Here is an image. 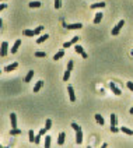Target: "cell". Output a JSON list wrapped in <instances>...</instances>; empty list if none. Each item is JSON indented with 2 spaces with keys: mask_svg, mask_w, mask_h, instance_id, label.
Here are the masks:
<instances>
[{
  "mask_svg": "<svg viewBox=\"0 0 133 148\" xmlns=\"http://www.w3.org/2000/svg\"><path fill=\"white\" fill-rule=\"evenodd\" d=\"M123 25H125V21H123V20H121V21H119V23L116 24V27H115V28H114V29L111 31V34L114 35V36L119 35V32H121V29H122Z\"/></svg>",
  "mask_w": 133,
  "mask_h": 148,
  "instance_id": "obj_1",
  "label": "cell"
},
{
  "mask_svg": "<svg viewBox=\"0 0 133 148\" xmlns=\"http://www.w3.org/2000/svg\"><path fill=\"white\" fill-rule=\"evenodd\" d=\"M7 52H9V43L7 42H1V45H0V56L4 57L7 55Z\"/></svg>",
  "mask_w": 133,
  "mask_h": 148,
  "instance_id": "obj_2",
  "label": "cell"
},
{
  "mask_svg": "<svg viewBox=\"0 0 133 148\" xmlns=\"http://www.w3.org/2000/svg\"><path fill=\"white\" fill-rule=\"evenodd\" d=\"M63 27H66L67 29H80V28H83V24H66V23H63Z\"/></svg>",
  "mask_w": 133,
  "mask_h": 148,
  "instance_id": "obj_3",
  "label": "cell"
},
{
  "mask_svg": "<svg viewBox=\"0 0 133 148\" xmlns=\"http://www.w3.org/2000/svg\"><path fill=\"white\" fill-rule=\"evenodd\" d=\"M67 92H69L70 101H72V102H76V94H74V90H73V87H72V85L67 87Z\"/></svg>",
  "mask_w": 133,
  "mask_h": 148,
  "instance_id": "obj_4",
  "label": "cell"
},
{
  "mask_svg": "<svg viewBox=\"0 0 133 148\" xmlns=\"http://www.w3.org/2000/svg\"><path fill=\"white\" fill-rule=\"evenodd\" d=\"M109 88H111V91L114 92L115 95H121V94H122V91H121V90H119V88L114 84V82H109Z\"/></svg>",
  "mask_w": 133,
  "mask_h": 148,
  "instance_id": "obj_5",
  "label": "cell"
},
{
  "mask_svg": "<svg viewBox=\"0 0 133 148\" xmlns=\"http://www.w3.org/2000/svg\"><path fill=\"white\" fill-rule=\"evenodd\" d=\"M10 122H11V129L17 127V115L16 113H10Z\"/></svg>",
  "mask_w": 133,
  "mask_h": 148,
  "instance_id": "obj_6",
  "label": "cell"
},
{
  "mask_svg": "<svg viewBox=\"0 0 133 148\" xmlns=\"http://www.w3.org/2000/svg\"><path fill=\"white\" fill-rule=\"evenodd\" d=\"M17 67H18V63H11V64H9V66L4 68V71L10 73V71H13V70H16Z\"/></svg>",
  "mask_w": 133,
  "mask_h": 148,
  "instance_id": "obj_7",
  "label": "cell"
},
{
  "mask_svg": "<svg viewBox=\"0 0 133 148\" xmlns=\"http://www.w3.org/2000/svg\"><path fill=\"white\" fill-rule=\"evenodd\" d=\"M81 141H83V131L78 130V131H76V142L81 144Z\"/></svg>",
  "mask_w": 133,
  "mask_h": 148,
  "instance_id": "obj_8",
  "label": "cell"
},
{
  "mask_svg": "<svg viewBox=\"0 0 133 148\" xmlns=\"http://www.w3.org/2000/svg\"><path fill=\"white\" fill-rule=\"evenodd\" d=\"M65 138H66V134L62 131L60 134H59V137H57V144H59V145H63V144H65Z\"/></svg>",
  "mask_w": 133,
  "mask_h": 148,
  "instance_id": "obj_9",
  "label": "cell"
},
{
  "mask_svg": "<svg viewBox=\"0 0 133 148\" xmlns=\"http://www.w3.org/2000/svg\"><path fill=\"white\" fill-rule=\"evenodd\" d=\"M20 45H21V39L16 41V43H14V45H13V48H11V53H17L18 48H20Z\"/></svg>",
  "mask_w": 133,
  "mask_h": 148,
  "instance_id": "obj_10",
  "label": "cell"
},
{
  "mask_svg": "<svg viewBox=\"0 0 133 148\" xmlns=\"http://www.w3.org/2000/svg\"><path fill=\"white\" fill-rule=\"evenodd\" d=\"M42 85H44V81H38L37 84H35V87H34V92L37 94V92L41 91V88H42Z\"/></svg>",
  "mask_w": 133,
  "mask_h": 148,
  "instance_id": "obj_11",
  "label": "cell"
},
{
  "mask_svg": "<svg viewBox=\"0 0 133 148\" xmlns=\"http://www.w3.org/2000/svg\"><path fill=\"white\" fill-rule=\"evenodd\" d=\"M102 13H97L95 14V17H94V24H100L101 23V20H102Z\"/></svg>",
  "mask_w": 133,
  "mask_h": 148,
  "instance_id": "obj_12",
  "label": "cell"
},
{
  "mask_svg": "<svg viewBox=\"0 0 133 148\" xmlns=\"http://www.w3.org/2000/svg\"><path fill=\"white\" fill-rule=\"evenodd\" d=\"M106 4L104 1H101V3H94V4H91V8H104Z\"/></svg>",
  "mask_w": 133,
  "mask_h": 148,
  "instance_id": "obj_13",
  "label": "cell"
},
{
  "mask_svg": "<svg viewBox=\"0 0 133 148\" xmlns=\"http://www.w3.org/2000/svg\"><path fill=\"white\" fill-rule=\"evenodd\" d=\"M32 77H34V71L31 70V71H28V74L25 75V78H24V82H29V81L32 80Z\"/></svg>",
  "mask_w": 133,
  "mask_h": 148,
  "instance_id": "obj_14",
  "label": "cell"
},
{
  "mask_svg": "<svg viewBox=\"0 0 133 148\" xmlns=\"http://www.w3.org/2000/svg\"><path fill=\"white\" fill-rule=\"evenodd\" d=\"M121 131H123L125 134H128V136H133V130H130L129 127H121Z\"/></svg>",
  "mask_w": 133,
  "mask_h": 148,
  "instance_id": "obj_15",
  "label": "cell"
},
{
  "mask_svg": "<svg viewBox=\"0 0 133 148\" xmlns=\"http://www.w3.org/2000/svg\"><path fill=\"white\" fill-rule=\"evenodd\" d=\"M95 120H97V123H100L101 126L104 124V123H105V122H104V117H102V116H101L100 113H97V115H95Z\"/></svg>",
  "mask_w": 133,
  "mask_h": 148,
  "instance_id": "obj_16",
  "label": "cell"
},
{
  "mask_svg": "<svg viewBox=\"0 0 133 148\" xmlns=\"http://www.w3.org/2000/svg\"><path fill=\"white\" fill-rule=\"evenodd\" d=\"M65 56V50H60V52H57L55 56H53V60H59V59H62V57Z\"/></svg>",
  "mask_w": 133,
  "mask_h": 148,
  "instance_id": "obj_17",
  "label": "cell"
},
{
  "mask_svg": "<svg viewBox=\"0 0 133 148\" xmlns=\"http://www.w3.org/2000/svg\"><path fill=\"white\" fill-rule=\"evenodd\" d=\"M48 38H49V35H42V36H39L38 39H37V43H42V42H45V41L48 39Z\"/></svg>",
  "mask_w": 133,
  "mask_h": 148,
  "instance_id": "obj_18",
  "label": "cell"
},
{
  "mask_svg": "<svg viewBox=\"0 0 133 148\" xmlns=\"http://www.w3.org/2000/svg\"><path fill=\"white\" fill-rule=\"evenodd\" d=\"M111 127H116V115H111Z\"/></svg>",
  "mask_w": 133,
  "mask_h": 148,
  "instance_id": "obj_19",
  "label": "cell"
},
{
  "mask_svg": "<svg viewBox=\"0 0 133 148\" xmlns=\"http://www.w3.org/2000/svg\"><path fill=\"white\" fill-rule=\"evenodd\" d=\"M28 6L31 7V8H38V7H41V3L39 1H31Z\"/></svg>",
  "mask_w": 133,
  "mask_h": 148,
  "instance_id": "obj_20",
  "label": "cell"
},
{
  "mask_svg": "<svg viewBox=\"0 0 133 148\" xmlns=\"http://www.w3.org/2000/svg\"><path fill=\"white\" fill-rule=\"evenodd\" d=\"M10 134L11 136H18V134H21V130H20V129H11L10 130Z\"/></svg>",
  "mask_w": 133,
  "mask_h": 148,
  "instance_id": "obj_21",
  "label": "cell"
},
{
  "mask_svg": "<svg viewBox=\"0 0 133 148\" xmlns=\"http://www.w3.org/2000/svg\"><path fill=\"white\" fill-rule=\"evenodd\" d=\"M22 35H25V36H34V31H31V29H24L22 31Z\"/></svg>",
  "mask_w": 133,
  "mask_h": 148,
  "instance_id": "obj_22",
  "label": "cell"
},
{
  "mask_svg": "<svg viewBox=\"0 0 133 148\" xmlns=\"http://www.w3.org/2000/svg\"><path fill=\"white\" fill-rule=\"evenodd\" d=\"M44 147H45V148H49V147H50V137H49V136H46V137H45Z\"/></svg>",
  "mask_w": 133,
  "mask_h": 148,
  "instance_id": "obj_23",
  "label": "cell"
},
{
  "mask_svg": "<svg viewBox=\"0 0 133 148\" xmlns=\"http://www.w3.org/2000/svg\"><path fill=\"white\" fill-rule=\"evenodd\" d=\"M45 129H46V130H50V129H52V120L50 119H46V122H45Z\"/></svg>",
  "mask_w": 133,
  "mask_h": 148,
  "instance_id": "obj_24",
  "label": "cell"
},
{
  "mask_svg": "<svg viewBox=\"0 0 133 148\" xmlns=\"http://www.w3.org/2000/svg\"><path fill=\"white\" fill-rule=\"evenodd\" d=\"M41 134H39L38 133V136H35V140H34V144H35V145H39V144H41Z\"/></svg>",
  "mask_w": 133,
  "mask_h": 148,
  "instance_id": "obj_25",
  "label": "cell"
},
{
  "mask_svg": "<svg viewBox=\"0 0 133 148\" xmlns=\"http://www.w3.org/2000/svg\"><path fill=\"white\" fill-rule=\"evenodd\" d=\"M28 136H29V142H34V140H35V134H34L32 130L28 131Z\"/></svg>",
  "mask_w": 133,
  "mask_h": 148,
  "instance_id": "obj_26",
  "label": "cell"
},
{
  "mask_svg": "<svg viewBox=\"0 0 133 148\" xmlns=\"http://www.w3.org/2000/svg\"><path fill=\"white\" fill-rule=\"evenodd\" d=\"M74 50H76V53H80V55H81V53H83V48H81V46H80V45H76V46H74Z\"/></svg>",
  "mask_w": 133,
  "mask_h": 148,
  "instance_id": "obj_27",
  "label": "cell"
},
{
  "mask_svg": "<svg viewBox=\"0 0 133 148\" xmlns=\"http://www.w3.org/2000/svg\"><path fill=\"white\" fill-rule=\"evenodd\" d=\"M42 29H44V27H42V25H41V27H37V28L34 29V34H35V35L41 34V32H42Z\"/></svg>",
  "mask_w": 133,
  "mask_h": 148,
  "instance_id": "obj_28",
  "label": "cell"
},
{
  "mask_svg": "<svg viewBox=\"0 0 133 148\" xmlns=\"http://www.w3.org/2000/svg\"><path fill=\"white\" fill-rule=\"evenodd\" d=\"M35 57H46L45 52H35Z\"/></svg>",
  "mask_w": 133,
  "mask_h": 148,
  "instance_id": "obj_29",
  "label": "cell"
},
{
  "mask_svg": "<svg viewBox=\"0 0 133 148\" xmlns=\"http://www.w3.org/2000/svg\"><path fill=\"white\" fill-rule=\"evenodd\" d=\"M72 129L74 131H78V130H81V127H80V126L77 124V123H72Z\"/></svg>",
  "mask_w": 133,
  "mask_h": 148,
  "instance_id": "obj_30",
  "label": "cell"
},
{
  "mask_svg": "<svg viewBox=\"0 0 133 148\" xmlns=\"http://www.w3.org/2000/svg\"><path fill=\"white\" fill-rule=\"evenodd\" d=\"M60 6H62L60 0H55V8H60Z\"/></svg>",
  "mask_w": 133,
  "mask_h": 148,
  "instance_id": "obj_31",
  "label": "cell"
},
{
  "mask_svg": "<svg viewBox=\"0 0 133 148\" xmlns=\"http://www.w3.org/2000/svg\"><path fill=\"white\" fill-rule=\"evenodd\" d=\"M72 45H73L72 42H65V43H63V48H65V49H67V48H70Z\"/></svg>",
  "mask_w": 133,
  "mask_h": 148,
  "instance_id": "obj_32",
  "label": "cell"
},
{
  "mask_svg": "<svg viewBox=\"0 0 133 148\" xmlns=\"http://www.w3.org/2000/svg\"><path fill=\"white\" fill-rule=\"evenodd\" d=\"M80 39V38H78V36H74V38H72V41H70V42H72L73 45H74V43H77V41Z\"/></svg>",
  "mask_w": 133,
  "mask_h": 148,
  "instance_id": "obj_33",
  "label": "cell"
},
{
  "mask_svg": "<svg viewBox=\"0 0 133 148\" xmlns=\"http://www.w3.org/2000/svg\"><path fill=\"white\" fill-rule=\"evenodd\" d=\"M46 131H48V130L44 127V129H41V130H39V134H41V136H45V134H46Z\"/></svg>",
  "mask_w": 133,
  "mask_h": 148,
  "instance_id": "obj_34",
  "label": "cell"
},
{
  "mask_svg": "<svg viewBox=\"0 0 133 148\" xmlns=\"http://www.w3.org/2000/svg\"><path fill=\"white\" fill-rule=\"evenodd\" d=\"M126 85H128V88L130 90V91H133V82H130V81H129V82H126Z\"/></svg>",
  "mask_w": 133,
  "mask_h": 148,
  "instance_id": "obj_35",
  "label": "cell"
},
{
  "mask_svg": "<svg viewBox=\"0 0 133 148\" xmlns=\"http://www.w3.org/2000/svg\"><path fill=\"white\" fill-rule=\"evenodd\" d=\"M111 131H112V133H118L119 129H118V127H111Z\"/></svg>",
  "mask_w": 133,
  "mask_h": 148,
  "instance_id": "obj_36",
  "label": "cell"
},
{
  "mask_svg": "<svg viewBox=\"0 0 133 148\" xmlns=\"http://www.w3.org/2000/svg\"><path fill=\"white\" fill-rule=\"evenodd\" d=\"M6 7H7V4H0V11H3Z\"/></svg>",
  "mask_w": 133,
  "mask_h": 148,
  "instance_id": "obj_37",
  "label": "cell"
},
{
  "mask_svg": "<svg viewBox=\"0 0 133 148\" xmlns=\"http://www.w3.org/2000/svg\"><path fill=\"white\" fill-rule=\"evenodd\" d=\"M81 56H83V59H87V57H88V55H87L86 52H83V53H81Z\"/></svg>",
  "mask_w": 133,
  "mask_h": 148,
  "instance_id": "obj_38",
  "label": "cell"
},
{
  "mask_svg": "<svg viewBox=\"0 0 133 148\" xmlns=\"http://www.w3.org/2000/svg\"><path fill=\"white\" fill-rule=\"evenodd\" d=\"M129 112H130V115H133V108H130V110H129Z\"/></svg>",
  "mask_w": 133,
  "mask_h": 148,
  "instance_id": "obj_39",
  "label": "cell"
},
{
  "mask_svg": "<svg viewBox=\"0 0 133 148\" xmlns=\"http://www.w3.org/2000/svg\"><path fill=\"white\" fill-rule=\"evenodd\" d=\"M1 24H3V23H1V20H0V27H1Z\"/></svg>",
  "mask_w": 133,
  "mask_h": 148,
  "instance_id": "obj_40",
  "label": "cell"
},
{
  "mask_svg": "<svg viewBox=\"0 0 133 148\" xmlns=\"http://www.w3.org/2000/svg\"><path fill=\"white\" fill-rule=\"evenodd\" d=\"M0 1H6V0H0Z\"/></svg>",
  "mask_w": 133,
  "mask_h": 148,
  "instance_id": "obj_41",
  "label": "cell"
},
{
  "mask_svg": "<svg viewBox=\"0 0 133 148\" xmlns=\"http://www.w3.org/2000/svg\"><path fill=\"white\" fill-rule=\"evenodd\" d=\"M0 73H1V71H0Z\"/></svg>",
  "mask_w": 133,
  "mask_h": 148,
  "instance_id": "obj_42",
  "label": "cell"
}]
</instances>
